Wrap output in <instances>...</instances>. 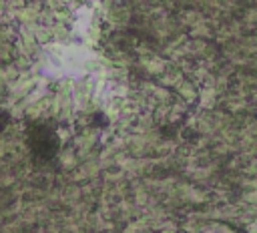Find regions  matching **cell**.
Instances as JSON below:
<instances>
[{
  "label": "cell",
  "instance_id": "1",
  "mask_svg": "<svg viewBox=\"0 0 257 233\" xmlns=\"http://www.w3.org/2000/svg\"><path fill=\"white\" fill-rule=\"evenodd\" d=\"M30 149H32V153L36 155V157H40V159H48V157H52L54 155V151H56V137H54V133L52 131H48L46 127H34L32 131H30Z\"/></svg>",
  "mask_w": 257,
  "mask_h": 233
}]
</instances>
